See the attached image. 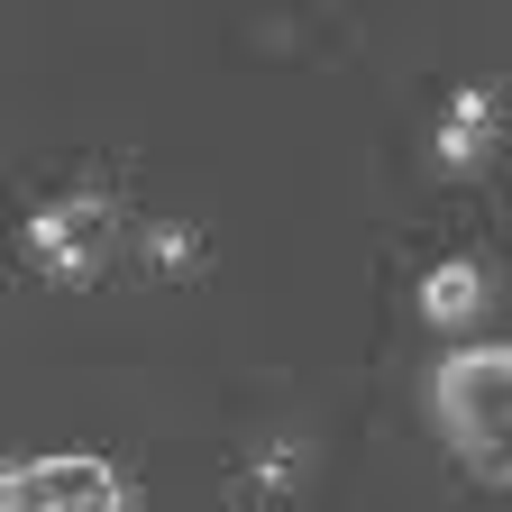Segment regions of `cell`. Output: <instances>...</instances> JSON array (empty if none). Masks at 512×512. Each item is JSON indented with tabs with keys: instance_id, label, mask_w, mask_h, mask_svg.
Listing matches in <instances>:
<instances>
[{
	"instance_id": "obj_1",
	"label": "cell",
	"mask_w": 512,
	"mask_h": 512,
	"mask_svg": "<svg viewBox=\"0 0 512 512\" xmlns=\"http://www.w3.org/2000/svg\"><path fill=\"white\" fill-rule=\"evenodd\" d=\"M430 412L458 448V467L485 485H512V339L448 348L430 375Z\"/></svg>"
},
{
	"instance_id": "obj_6",
	"label": "cell",
	"mask_w": 512,
	"mask_h": 512,
	"mask_svg": "<svg viewBox=\"0 0 512 512\" xmlns=\"http://www.w3.org/2000/svg\"><path fill=\"white\" fill-rule=\"evenodd\" d=\"M311 485V439H293V430H275V439H256L247 458H238V494L256 503V512H275V503H293Z\"/></svg>"
},
{
	"instance_id": "obj_5",
	"label": "cell",
	"mask_w": 512,
	"mask_h": 512,
	"mask_svg": "<svg viewBox=\"0 0 512 512\" xmlns=\"http://www.w3.org/2000/svg\"><path fill=\"white\" fill-rule=\"evenodd\" d=\"M485 293H494V266L476 247H448V256H430V275H421V320H430V330H476Z\"/></svg>"
},
{
	"instance_id": "obj_3",
	"label": "cell",
	"mask_w": 512,
	"mask_h": 512,
	"mask_svg": "<svg viewBox=\"0 0 512 512\" xmlns=\"http://www.w3.org/2000/svg\"><path fill=\"white\" fill-rule=\"evenodd\" d=\"M128 503H138V485L101 448H37L0 476V512H128Z\"/></svg>"
},
{
	"instance_id": "obj_7",
	"label": "cell",
	"mask_w": 512,
	"mask_h": 512,
	"mask_svg": "<svg viewBox=\"0 0 512 512\" xmlns=\"http://www.w3.org/2000/svg\"><path fill=\"white\" fill-rule=\"evenodd\" d=\"M138 256H147V275H192L202 266V229L192 220H156V229H138Z\"/></svg>"
},
{
	"instance_id": "obj_2",
	"label": "cell",
	"mask_w": 512,
	"mask_h": 512,
	"mask_svg": "<svg viewBox=\"0 0 512 512\" xmlns=\"http://www.w3.org/2000/svg\"><path fill=\"white\" fill-rule=\"evenodd\" d=\"M119 229H128V211H119V192H110V183H64L55 202H37V211H28L19 247H28V266H37L46 284L83 293V284H101V275H110Z\"/></svg>"
},
{
	"instance_id": "obj_4",
	"label": "cell",
	"mask_w": 512,
	"mask_h": 512,
	"mask_svg": "<svg viewBox=\"0 0 512 512\" xmlns=\"http://www.w3.org/2000/svg\"><path fill=\"white\" fill-rule=\"evenodd\" d=\"M494 128H503V92H494V83H458V92H448V110H439V128H430L439 174H476V165L494 156Z\"/></svg>"
}]
</instances>
